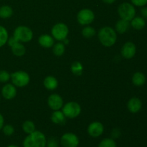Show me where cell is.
I'll return each mask as SVG.
<instances>
[{"label": "cell", "instance_id": "6da1fadb", "mask_svg": "<svg viewBox=\"0 0 147 147\" xmlns=\"http://www.w3.org/2000/svg\"><path fill=\"white\" fill-rule=\"evenodd\" d=\"M98 37L102 45L106 47H112L117 40V33L111 27L106 26L99 30Z\"/></svg>", "mask_w": 147, "mask_h": 147}, {"label": "cell", "instance_id": "7a4b0ae2", "mask_svg": "<svg viewBox=\"0 0 147 147\" xmlns=\"http://www.w3.org/2000/svg\"><path fill=\"white\" fill-rule=\"evenodd\" d=\"M47 139L42 132L34 131L23 141V147H46Z\"/></svg>", "mask_w": 147, "mask_h": 147}, {"label": "cell", "instance_id": "3957f363", "mask_svg": "<svg viewBox=\"0 0 147 147\" xmlns=\"http://www.w3.org/2000/svg\"><path fill=\"white\" fill-rule=\"evenodd\" d=\"M13 36L20 42H29L33 38V32L30 27L24 25H20L14 30Z\"/></svg>", "mask_w": 147, "mask_h": 147}, {"label": "cell", "instance_id": "277c9868", "mask_svg": "<svg viewBox=\"0 0 147 147\" xmlns=\"http://www.w3.org/2000/svg\"><path fill=\"white\" fill-rule=\"evenodd\" d=\"M118 14L121 19L130 22L136 16V9L131 3L123 2L118 7Z\"/></svg>", "mask_w": 147, "mask_h": 147}, {"label": "cell", "instance_id": "5b68a950", "mask_svg": "<svg viewBox=\"0 0 147 147\" xmlns=\"http://www.w3.org/2000/svg\"><path fill=\"white\" fill-rule=\"evenodd\" d=\"M10 80H11V83L16 87L23 88L29 84L30 81V77L27 72L18 70L11 73Z\"/></svg>", "mask_w": 147, "mask_h": 147}, {"label": "cell", "instance_id": "8992f818", "mask_svg": "<svg viewBox=\"0 0 147 147\" xmlns=\"http://www.w3.org/2000/svg\"><path fill=\"white\" fill-rule=\"evenodd\" d=\"M62 111L66 118L75 119L77 118L81 113V106L76 101L67 102V103L63 105Z\"/></svg>", "mask_w": 147, "mask_h": 147}, {"label": "cell", "instance_id": "52a82bcc", "mask_svg": "<svg viewBox=\"0 0 147 147\" xmlns=\"http://www.w3.org/2000/svg\"><path fill=\"white\" fill-rule=\"evenodd\" d=\"M51 34L55 40L62 42L67 37L69 34L68 27L65 23H57L52 27Z\"/></svg>", "mask_w": 147, "mask_h": 147}, {"label": "cell", "instance_id": "ba28073f", "mask_svg": "<svg viewBox=\"0 0 147 147\" xmlns=\"http://www.w3.org/2000/svg\"><path fill=\"white\" fill-rule=\"evenodd\" d=\"M94 20L95 14L90 9H82L77 14V21L80 25H89L94 21Z\"/></svg>", "mask_w": 147, "mask_h": 147}, {"label": "cell", "instance_id": "9c48e42d", "mask_svg": "<svg viewBox=\"0 0 147 147\" xmlns=\"http://www.w3.org/2000/svg\"><path fill=\"white\" fill-rule=\"evenodd\" d=\"M60 144L63 147H78L80 144V140L76 134L67 132L61 136Z\"/></svg>", "mask_w": 147, "mask_h": 147}, {"label": "cell", "instance_id": "30bf717a", "mask_svg": "<svg viewBox=\"0 0 147 147\" xmlns=\"http://www.w3.org/2000/svg\"><path fill=\"white\" fill-rule=\"evenodd\" d=\"M88 134L93 138H97L101 136L104 131V126L103 123L99 121H93L88 126Z\"/></svg>", "mask_w": 147, "mask_h": 147}, {"label": "cell", "instance_id": "8fae6325", "mask_svg": "<svg viewBox=\"0 0 147 147\" xmlns=\"http://www.w3.org/2000/svg\"><path fill=\"white\" fill-rule=\"evenodd\" d=\"M63 99L61 96L57 93L51 94L47 98L48 106L53 111L60 110L63 106Z\"/></svg>", "mask_w": 147, "mask_h": 147}, {"label": "cell", "instance_id": "7c38bea8", "mask_svg": "<svg viewBox=\"0 0 147 147\" xmlns=\"http://www.w3.org/2000/svg\"><path fill=\"white\" fill-rule=\"evenodd\" d=\"M122 57L126 59H131L136 53V47L132 42H127L122 46L121 50Z\"/></svg>", "mask_w": 147, "mask_h": 147}, {"label": "cell", "instance_id": "4fadbf2b", "mask_svg": "<svg viewBox=\"0 0 147 147\" xmlns=\"http://www.w3.org/2000/svg\"><path fill=\"white\" fill-rule=\"evenodd\" d=\"M17 88L12 83H7L1 88V96L7 100H11L17 96Z\"/></svg>", "mask_w": 147, "mask_h": 147}, {"label": "cell", "instance_id": "5bb4252c", "mask_svg": "<svg viewBox=\"0 0 147 147\" xmlns=\"http://www.w3.org/2000/svg\"><path fill=\"white\" fill-rule=\"evenodd\" d=\"M142 100L136 97L131 98L128 101L127 108L128 110L132 113H136L142 109Z\"/></svg>", "mask_w": 147, "mask_h": 147}, {"label": "cell", "instance_id": "9a60e30c", "mask_svg": "<svg viewBox=\"0 0 147 147\" xmlns=\"http://www.w3.org/2000/svg\"><path fill=\"white\" fill-rule=\"evenodd\" d=\"M38 42L41 47L44 48H50L55 44V39L53 36L47 34H42L38 38Z\"/></svg>", "mask_w": 147, "mask_h": 147}, {"label": "cell", "instance_id": "2e32d148", "mask_svg": "<svg viewBox=\"0 0 147 147\" xmlns=\"http://www.w3.org/2000/svg\"><path fill=\"white\" fill-rule=\"evenodd\" d=\"M51 121L53 123L57 125H64L66 122V116L60 110L54 111L51 116Z\"/></svg>", "mask_w": 147, "mask_h": 147}, {"label": "cell", "instance_id": "e0dca14e", "mask_svg": "<svg viewBox=\"0 0 147 147\" xmlns=\"http://www.w3.org/2000/svg\"><path fill=\"white\" fill-rule=\"evenodd\" d=\"M43 85L47 90H54L58 86V81H57V78L54 76H48L44 79Z\"/></svg>", "mask_w": 147, "mask_h": 147}, {"label": "cell", "instance_id": "ac0fdd59", "mask_svg": "<svg viewBox=\"0 0 147 147\" xmlns=\"http://www.w3.org/2000/svg\"><path fill=\"white\" fill-rule=\"evenodd\" d=\"M130 22L126 21V20H123V19H120L118 20L117 22L116 23L115 25V30H116V33L119 34H123V33L126 32L128 30L130 27Z\"/></svg>", "mask_w": 147, "mask_h": 147}, {"label": "cell", "instance_id": "d6986e66", "mask_svg": "<svg viewBox=\"0 0 147 147\" xmlns=\"http://www.w3.org/2000/svg\"><path fill=\"white\" fill-rule=\"evenodd\" d=\"M130 24L134 30H141L146 26V22L142 17H136L135 16L130 21Z\"/></svg>", "mask_w": 147, "mask_h": 147}, {"label": "cell", "instance_id": "ffe728a7", "mask_svg": "<svg viewBox=\"0 0 147 147\" xmlns=\"http://www.w3.org/2000/svg\"><path fill=\"white\" fill-rule=\"evenodd\" d=\"M132 83L137 87L144 86L146 83V76L142 72H136L132 76Z\"/></svg>", "mask_w": 147, "mask_h": 147}, {"label": "cell", "instance_id": "44dd1931", "mask_svg": "<svg viewBox=\"0 0 147 147\" xmlns=\"http://www.w3.org/2000/svg\"><path fill=\"white\" fill-rule=\"evenodd\" d=\"M11 49L13 55L17 57H22L26 53L25 47L24 46V45H22V43L20 42L15 43L14 45L11 46Z\"/></svg>", "mask_w": 147, "mask_h": 147}, {"label": "cell", "instance_id": "7402d4cb", "mask_svg": "<svg viewBox=\"0 0 147 147\" xmlns=\"http://www.w3.org/2000/svg\"><path fill=\"white\" fill-rule=\"evenodd\" d=\"M13 9L9 5H2L0 7V18L9 19L13 15Z\"/></svg>", "mask_w": 147, "mask_h": 147}, {"label": "cell", "instance_id": "603a6c76", "mask_svg": "<svg viewBox=\"0 0 147 147\" xmlns=\"http://www.w3.org/2000/svg\"><path fill=\"white\" fill-rule=\"evenodd\" d=\"M70 70H71L72 73H73V75L80 76L83 73V66L80 62L75 61L74 63H72Z\"/></svg>", "mask_w": 147, "mask_h": 147}, {"label": "cell", "instance_id": "cb8c5ba5", "mask_svg": "<svg viewBox=\"0 0 147 147\" xmlns=\"http://www.w3.org/2000/svg\"><path fill=\"white\" fill-rule=\"evenodd\" d=\"M65 45L62 42H59L56 44H54V45L53 46V52L55 56L61 57L65 53Z\"/></svg>", "mask_w": 147, "mask_h": 147}, {"label": "cell", "instance_id": "d4e9b609", "mask_svg": "<svg viewBox=\"0 0 147 147\" xmlns=\"http://www.w3.org/2000/svg\"><path fill=\"white\" fill-rule=\"evenodd\" d=\"M22 130L24 131V133L27 134H32L35 131V125H34V122L30 120L25 121L22 123Z\"/></svg>", "mask_w": 147, "mask_h": 147}, {"label": "cell", "instance_id": "484cf974", "mask_svg": "<svg viewBox=\"0 0 147 147\" xmlns=\"http://www.w3.org/2000/svg\"><path fill=\"white\" fill-rule=\"evenodd\" d=\"M9 38L8 31L2 25H0V47L5 45Z\"/></svg>", "mask_w": 147, "mask_h": 147}, {"label": "cell", "instance_id": "4316f807", "mask_svg": "<svg viewBox=\"0 0 147 147\" xmlns=\"http://www.w3.org/2000/svg\"><path fill=\"white\" fill-rule=\"evenodd\" d=\"M96 34V30L91 26L87 25L82 30V35L87 39H90L94 37Z\"/></svg>", "mask_w": 147, "mask_h": 147}, {"label": "cell", "instance_id": "83f0119b", "mask_svg": "<svg viewBox=\"0 0 147 147\" xmlns=\"http://www.w3.org/2000/svg\"><path fill=\"white\" fill-rule=\"evenodd\" d=\"M98 147H117V144L112 138H106L100 141Z\"/></svg>", "mask_w": 147, "mask_h": 147}, {"label": "cell", "instance_id": "f1b7e54d", "mask_svg": "<svg viewBox=\"0 0 147 147\" xmlns=\"http://www.w3.org/2000/svg\"><path fill=\"white\" fill-rule=\"evenodd\" d=\"M11 74L8 71L4 70H0V83H5L10 80Z\"/></svg>", "mask_w": 147, "mask_h": 147}, {"label": "cell", "instance_id": "f546056e", "mask_svg": "<svg viewBox=\"0 0 147 147\" xmlns=\"http://www.w3.org/2000/svg\"><path fill=\"white\" fill-rule=\"evenodd\" d=\"M1 130H2L4 134L7 136H11V135H13V134L14 133V126L11 124L4 125V126H3Z\"/></svg>", "mask_w": 147, "mask_h": 147}, {"label": "cell", "instance_id": "4dcf8cb0", "mask_svg": "<svg viewBox=\"0 0 147 147\" xmlns=\"http://www.w3.org/2000/svg\"><path fill=\"white\" fill-rule=\"evenodd\" d=\"M47 147H59L58 141L56 138L52 137L47 140V144H46Z\"/></svg>", "mask_w": 147, "mask_h": 147}, {"label": "cell", "instance_id": "1f68e13d", "mask_svg": "<svg viewBox=\"0 0 147 147\" xmlns=\"http://www.w3.org/2000/svg\"><path fill=\"white\" fill-rule=\"evenodd\" d=\"M131 4L136 7H144L147 4V0H131Z\"/></svg>", "mask_w": 147, "mask_h": 147}, {"label": "cell", "instance_id": "d6a6232c", "mask_svg": "<svg viewBox=\"0 0 147 147\" xmlns=\"http://www.w3.org/2000/svg\"><path fill=\"white\" fill-rule=\"evenodd\" d=\"M19 41H17V39L15 38V37H14V36H11V37H9V38H8V40H7V44H8V45L10 47H11V46L12 45H14V44H15V43H17V42H18Z\"/></svg>", "mask_w": 147, "mask_h": 147}, {"label": "cell", "instance_id": "836d02e7", "mask_svg": "<svg viewBox=\"0 0 147 147\" xmlns=\"http://www.w3.org/2000/svg\"><path fill=\"white\" fill-rule=\"evenodd\" d=\"M141 14H142V17L144 19H147V7H144L143 8L141 9Z\"/></svg>", "mask_w": 147, "mask_h": 147}, {"label": "cell", "instance_id": "e575fe53", "mask_svg": "<svg viewBox=\"0 0 147 147\" xmlns=\"http://www.w3.org/2000/svg\"><path fill=\"white\" fill-rule=\"evenodd\" d=\"M4 125V119L3 115L0 113V130H1Z\"/></svg>", "mask_w": 147, "mask_h": 147}, {"label": "cell", "instance_id": "d590c367", "mask_svg": "<svg viewBox=\"0 0 147 147\" xmlns=\"http://www.w3.org/2000/svg\"><path fill=\"white\" fill-rule=\"evenodd\" d=\"M103 3L106 4H112L116 1V0H102Z\"/></svg>", "mask_w": 147, "mask_h": 147}, {"label": "cell", "instance_id": "8d00e7d4", "mask_svg": "<svg viewBox=\"0 0 147 147\" xmlns=\"http://www.w3.org/2000/svg\"><path fill=\"white\" fill-rule=\"evenodd\" d=\"M7 147H19V146H16V145H14V144H11V145H9Z\"/></svg>", "mask_w": 147, "mask_h": 147}, {"label": "cell", "instance_id": "74e56055", "mask_svg": "<svg viewBox=\"0 0 147 147\" xmlns=\"http://www.w3.org/2000/svg\"><path fill=\"white\" fill-rule=\"evenodd\" d=\"M0 100H1V96H0Z\"/></svg>", "mask_w": 147, "mask_h": 147}]
</instances>
